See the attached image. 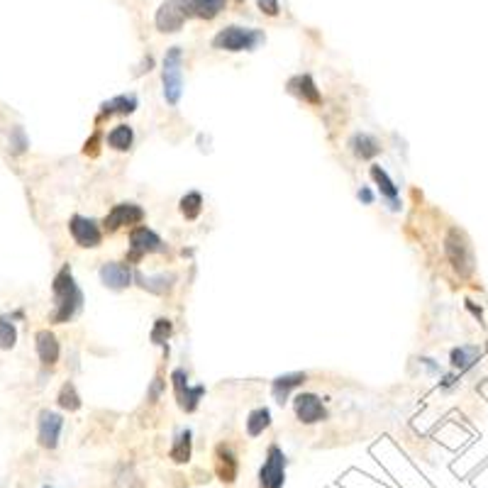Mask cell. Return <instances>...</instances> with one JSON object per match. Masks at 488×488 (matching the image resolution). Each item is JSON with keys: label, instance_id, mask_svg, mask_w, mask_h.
<instances>
[{"label": "cell", "instance_id": "obj_1", "mask_svg": "<svg viewBox=\"0 0 488 488\" xmlns=\"http://www.w3.org/2000/svg\"><path fill=\"white\" fill-rule=\"evenodd\" d=\"M52 293H54V310L49 313V320L54 325H64L68 320H73L83 308V290L81 286L76 283L71 274V266H61L57 276H54L52 283Z\"/></svg>", "mask_w": 488, "mask_h": 488}, {"label": "cell", "instance_id": "obj_2", "mask_svg": "<svg viewBox=\"0 0 488 488\" xmlns=\"http://www.w3.org/2000/svg\"><path fill=\"white\" fill-rule=\"evenodd\" d=\"M266 42V34L256 27H239V24H228L213 37V47L218 52H254Z\"/></svg>", "mask_w": 488, "mask_h": 488}, {"label": "cell", "instance_id": "obj_3", "mask_svg": "<svg viewBox=\"0 0 488 488\" xmlns=\"http://www.w3.org/2000/svg\"><path fill=\"white\" fill-rule=\"evenodd\" d=\"M161 86H164V98L171 108L179 105L184 96V49L171 47L166 49L164 64H161Z\"/></svg>", "mask_w": 488, "mask_h": 488}, {"label": "cell", "instance_id": "obj_4", "mask_svg": "<svg viewBox=\"0 0 488 488\" xmlns=\"http://www.w3.org/2000/svg\"><path fill=\"white\" fill-rule=\"evenodd\" d=\"M445 254H447L450 264L454 266V271L461 276V279L471 276V271H474V251H471L469 239L464 237V232H461V230L452 228L450 232H447Z\"/></svg>", "mask_w": 488, "mask_h": 488}, {"label": "cell", "instance_id": "obj_5", "mask_svg": "<svg viewBox=\"0 0 488 488\" xmlns=\"http://www.w3.org/2000/svg\"><path fill=\"white\" fill-rule=\"evenodd\" d=\"M193 17V8H191V0H164L156 10L154 24L159 32L174 34L184 27L188 20Z\"/></svg>", "mask_w": 488, "mask_h": 488}, {"label": "cell", "instance_id": "obj_6", "mask_svg": "<svg viewBox=\"0 0 488 488\" xmlns=\"http://www.w3.org/2000/svg\"><path fill=\"white\" fill-rule=\"evenodd\" d=\"M169 244L159 237L151 228L147 225H137L130 230V254H127V264H137L145 259L147 254H164Z\"/></svg>", "mask_w": 488, "mask_h": 488}, {"label": "cell", "instance_id": "obj_7", "mask_svg": "<svg viewBox=\"0 0 488 488\" xmlns=\"http://www.w3.org/2000/svg\"><path fill=\"white\" fill-rule=\"evenodd\" d=\"M286 454L279 445H269L266 459L259 469V488H283L286 484Z\"/></svg>", "mask_w": 488, "mask_h": 488}, {"label": "cell", "instance_id": "obj_8", "mask_svg": "<svg viewBox=\"0 0 488 488\" xmlns=\"http://www.w3.org/2000/svg\"><path fill=\"white\" fill-rule=\"evenodd\" d=\"M171 386H174V396L179 401V408L184 413H195L200 406V398L205 396V386H191L186 369H174L171 371Z\"/></svg>", "mask_w": 488, "mask_h": 488}, {"label": "cell", "instance_id": "obj_9", "mask_svg": "<svg viewBox=\"0 0 488 488\" xmlns=\"http://www.w3.org/2000/svg\"><path fill=\"white\" fill-rule=\"evenodd\" d=\"M68 232L73 242L83 249H98L103 244V228L98 220L86 218V215H71L68 220Z\"/></svg>", "mask_w": 488, "mask_h": 488}, {"label": "cell", "instance_id": "obj_10", "mask_svg": "<svg viewBox=\"0 0 488 488\" xmlns=\"http://www.w3.org/2000/svg\"><path fill=\"white\" fill-rule=\"evenodd\" d=\"M147 218L145 208L137 203H117L110 208V213L103 220V230L105 232H117L122 228H137L142 220Z\"/></svg>", "mask_w": 488, "mask_h": 488}, {"label": "cell", "instance_id": "obj_11", "mask_svg": "<svg viewBox=\"0 0 488 488\" xmlns=\"http://www.w3.org/2000/svg\"><path fill=\"white\" fill-rule=\"evenodd\" d=\"M293 411L298 422H303V425H318V422L327 420V408H325L323 398L315 393H298L293 398Z\"/></svg>", "mask_w": 488, "mask_h": 488}, {"label": "cell", "instance_id": "obj_12", "mask_svg": "<svg viewBox=\"0 0 488 488\" xmlns=\"http://www.w3.org/2000/svg\"><path fill=\"white\" fill-rule=\"evenodd\" d=\"M64 430V417L54 411H42L37 417V442L44 450H57Z\"/></svg>", "mask_w": 488, "mask_h": 488}, {"label": "cell", "instance_id": "obj_13", "mask_svg": "<svg viewBox=\"0 0 488 488\" xmlns=\"http://www.w3.org/2000/svg\"><path fill=\"white\" fill-rule=\"evenodd\" d=\"M98 276H101V283L110 290H125L135 281V274H132L127 261L125 264L122 261H105L101 266V271H98Z\"/></svg>", "mask_w": 488, "mask_h": 488}, {"label": "cell", "instance_id": "obj_14", "mask_svg": "<svg viewBox=\"0 0 488 488\" xmlns=\"http://www.w3.org/2000/svg\"><path fill=\"white\" fill-rule=\"evenodd\" d=\"M369 176H371V181L378 186V193H381V198L386 200L388 210L398 213V210H401V191H398L396 181L386 174V169H381V164H371Z\"/></svg>", "mask_w": 488, "mask_h": 488}, {"label": "cell", "instance_id": "obj_15", "mask_svg": "<svg viewBox=\"0 0 488 488\" xmlns=\"http://www.w3.org/2000/svg\"><path fill=\"white\" fill-rule=\"evenodd\" d=\"M286 88H288L290 96L308 103V105H320V103H323V93H320L318 83H315V78L310 76V73H298V76H293L286 83Z\"/></svg>", "mask_w": 488, "mask_h": 488}, {"label": "cell", "instance_id": "obj_16", "mask_svg": "<svg viewBox=\"0 0 488 488\" xmlns=\"http://www.w3.org/2000/svg\"><path fill=\"white\" fill-rule=\"evenodd\" d=\"M34 347H37V357L42 367H54L61 357V347H59V339L52 330H39L34 334Z\"/></svg>", "mask_w": 488, "mask_h": 488}, {"label": "cell", "instance_id": "obj_17", "mask_svg": "<svg viewBox=\"0 0 488 488\" xmlns=\"http://www.w3.org/2000/svg\"><path fill=\"white\" fill-rule=\"evenodd\" d=\"M215 471H218V479L223 481V484H235V481H237L239 464H237V454L232 452V447L218 445V450H215Z\"/></svg>", "mask_w": 488, "mask_h": 488}, {"label": "cell", "instance_id": "obj_18", "mask_svg": "<svg viewBox=\"0 0 488 488\" xmlns=\"http://www.w3.org/2000/svg\"><path fill=\"white\" fill-rule=\"evenodd\" d=\"M305 381H308V374H303V371H290V374H283V376H276L274 381H271V396H274V401L279 403V406H283V403L288 401L290 391L303 386Z\"/></svg>", "mask_w": 488, "mask_h": 488}, {"label": "cell", "instance_id": "obj_19", "mask_svg": "<svg viewBox=\"0 0 488 488\" xmlns=\"http://www.w3.org/2000/svg\"><path fill=\"white\" fill-rule=\"evenodd\" d=\"M140 108V101H137L135 93H122V96H115L110 101L101 103V110H98V122L103 117H110V115H130Z\"/></svg>", "mask_w": 488, "mask_h": 488}, {"label": "cell", "instance_id": "obj_20", "mask_svg": "<svg viewBox=\"0 0 488 488\" xmlns=\"http://www.w3.org/2000/svg\"><path fill=\"white\" fill-rule=\"evenodd\" d=\"M349 149H352V154L357 156V159L369 161L381 154V142L374 135H369V132H357V135H352V140H349Z\"/></svg>", "mask_w": 488, "mask_h": 488}, {"label": "cell", "instance_id": "obj_21", "mask_svg": "<svg viewBox=\"0 0 488 488\" xmlns=\"http://www.w3.org/2000/svg\"><path fill=\"white\" fill-rule=\"evenodd\" d=\"M135 281L140 288L149 290V293L154 295H164V293H171V288H174L176 283V274H140L137 271L135 274Z\"/></svg>", "mask_w": 488, "mask_h": 488}, {"label": "cell", "instance_id": "obj_22", "mask_svg": "<svg viewBox=\"0 0 488 488\" xmlns=\"http://www.w3.org/2000/svg\"><path fill=\"white\" fill-rule=\"evenodd\" d=\"M481 357V349L474 347V344H461V347H454L450 354V364L454 371H469Z\"/></svg>", "mask_w": 488, "mask_h": 488}, {"label": "cell", "instance_id": "obj_23", "mask_svg": "<svg viewBox=\"0 0 488 488\" xmlns=\"http://www.w3.org/2000/svg\"><path fill=\"white\" fill-rule=\"evenodd\" d=\"M191 452H193V432L186 427V430H179L174 437V445H171V461L176 464H188L191 459Z\"/></svg>", "mask_w": 488, "mask_h": 488}, {"label": "cell", "instance_id": "obj_24", "mask_svg": "<svg viewBox=\"0 0 488 488\" xmlns=\"http://www.w3.org/2000/svg\"><path fill=\"white\" fill-rule=\"evenodd\" d=\"M108 147L115 151H130L135 145V130L130 125H115L105 137Z\"/></svg>", "mask_w": 488, "mask_h": 488}, {"label": "cell", "instance_id": "obj_25", "mask_svg": "<svg viewBox=\"0 0 488 488\" xmlns=\"http://www.w3.org/2000/svg\"><path fill=\"white\" fill-rule=\"evenodd\" d=\"M244 425H246V435H249L251 440L264 435V430L271 427V411L269 408H254V411L246 415Z\"/></svg>", "mask_w": 488, "mask_h": 488}, {"label": "cell", "instance_id": "obj_26", "mask_svg": "<svg viewBox=\"0 0 488 488\" xmlns=\"http://www.w3.org/2000/svg\"><path fill=\"white\" fill-rule=\"evenodd\" d=\"M203 205H205V200H203V195H200L198 191H191V193H186L184 198L179 200L181 215H184L186 220H191V223L200 218V213H203Z\"/></svg>", "mask_w": 488, "mask_h": 488}, {"label": "cell", "instance_id": "obj_27", "mask_svg": "<svg viewBox=\"0 0 488 488\" xmlns=\"http://www.w3.org/2000/svg\"><path fill=\"white\" fill-rule=\"evenodd\" d=\"M228 0H191V8H193V17L200 20H215L225 10Z\"/></svg>", "mask_w": 488, "mask_h": 488}, {"label": "cell", "instance_id": "obj_28", "mask_svg": "<svg viewBox=\"0 0 488 488\" xmlns=\"http://www.w3.org/2000/svg\"><path fill=\"white\" fill-rule=\"evenodd\" d=\"M57 403L61 411H68V413H76L78 408H81V396H78L76 386H73L71 381H66L61 386V391H59V396H57Z\"/></svg>", "mask_w": 488, "mask_h": 488}, {"label": "cell", "instance_id": "obj_29", "mask_svg": "<svg viewBox=\"0 0 488 488\" xmlns=\"http://www.w3.org/2000/svg\"><path fill=\"white\" fill-rule=\"evenodd\" d=\"M171 334H174V325H171L169 318H156L154 320V327H151L149 332V339L151 344H156V347H166L171 339Z\"/></svg>", "mask_w": 488, "mask_h": 488}, {"label": "cell", "instance_id": "obj_30", "mask_svg": "<svg viewBox=\"0 0 488 488\" xmlns=\"http://www.w3.org/2000/svg\"><path fill=\"white\" fill-rule=\"evenodd\" d=\"M17 342V327L13 318H0V349H13Z\"/></svg>", "mask_w": 488, "mask_h": 488}, {"label": "cell", "instance_id": "obj_31", "mask_svg": "<svg viewBox=\"0 0 488 488\" xmlns=\"http://www.w3.org/2000/svg\"><path fill=\"white\" fill-rule=\"evenodd\" d=\"M29 147V140L27 135H24L22 127H13V132H10V149H13V154H24Z\"/></svg>", "mask_w": 488, "mask_h": 488}, {"label": "cell", "instance_id": "obj_32", "mask_svg": "<svg viewBox=\"0 0 488 488\" xmlns=\"http://www.w3.org/2000/svg\"><path fill=\"white\" fill-rule=\"evenodd\" d=\"M256 5H259V10L264 15H269V17H276V15L281 13V5L279 0H256Z\"/></svg>", "mask_w": 488, "mask_h": 488}, {"label": "cell", "instance_id": "obj_33", "mask_svg": "<svg viewBox=\"0 0 488 488\" xmlns=\"http://www.w3.org/2000/svg\"><path fill=\"white\" fill-rule=\"evenodd\" d=\"M161 391H164V378L156 376L154 381H151V388H149V398H151V401H159Z\"/></svg>", "mask_w": 488, "mask_h": 488}, {"label": "cell", "instance_id": "obj_34", "mask_svg": "<svg viewBox=\"0 0 488 488\" xmlns=\"http://www.w3.org/2000/svg\"><path fill=\"white\" fill-rule=\"evenodd\" d=\"M357 198L362 200L364 205H371L374 203V191L369 188V186H362V188L357 191Z\"/></svg>", "mask_w": 488, "mask_h": 488}, {"label": "cell", "instance_id": "obj_35", "mask_svg": "<svg viewBox=\"0 0 488 488\" xmlns=\"http://www.w3.org/2000/svg\"><path fill=\"white\" fill-rule=\"evenodd\" d=\"M44 488H54V486H44Z\"/></svg>", "mask_w": 488, "mask_h": 488}, {"label": "cell", "instance_id": "obj_36", "mask_svg": "<svg viewBox=\"0 0 488 488\" xmlns=\"http://www.w3.org/2000/svg\"><path fill=\"white\" fill-rule=\"evenodd\" d=\"M237 3H242V0H237Z\"/></svg>", "mask_w": 488, "mask_h": 488}]
</instances>
